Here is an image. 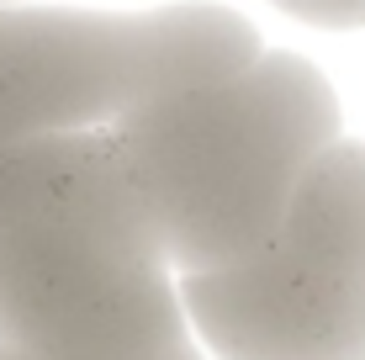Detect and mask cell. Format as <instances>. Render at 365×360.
I'll use <instances>...</instances> for the list:
<instances>
[{
    "label": "cell",
    "mask_w": 365,
    "mask_h": 360,
    "mask_svg": "<svg viewBox=\"0 0 365 360\" xmlns=\"http://www.w3.org/2000/svg\"><path fill=\"white\" fill-rule=\"evenodd\" d=\"M191 339L165 244L106 128L0 148V344L159 360Z\"/></svg>",
    "instance_id": "6da1fadb"
},
{
    "label": "cell",
    "mask_w": 365,
    "mask_h": 360,
    "mask_svg": "<svg viewBox=\"0 0 365 360\" xmlns=\"http://www.w3.org/2000/svg\"><path fill=\"white\" fill-rule=\"evenodd\" d=\"M175 276H207L281 233L302 175L339 143V96L312 58L255 64L170 91L111 122Z\"/></svg>",
    "instance_id": "7a4b0ae2"
},
{
    "label": "cell",
    "mask_w": 365,
    "mask_h": 360,
    "mask_svg": "<svg viewBox=\"0 0 365 360\" xmlns=\"http://www.w3.org/2000/svg\"><path fill=\"white\" fill-rule=\"evenodd\" d=\"M255 21L217 0L159 11L0 6V148L111 128L170 91L255 64Z\"/></svg>",
    "instance_id": "3957f363"
},
{
    "label": "cell",
    "mask_w": 365,
    "mask_h": 360,
    "mask_svg": "<svg viewBox=\"0 0 365 360\" xmlns=\"http://www.w3.org/2000/svg\"><path fill=\"white\" fill-rule=\"evenodd\" d=\"M180 307L217 360H365V143L302 175L259 254L180 276Z\"/></svg>",
    "instance_id": "277c9868"
},
{
    "label": "cell",
    "mask_w": 365,
    "mask_h": 360,
    "mask_svg": "<svg viewBox=\"0 0 365 360\" xmlns=\"http://www.w3.org/2000/svg\"><path fill=\"white\" fill-rule=\"evenodd\" d=\"M275 11L307 21V27H323V32H355L365 27V0H270Z\"/></svg>",
    "instance_id": "5b68a950"
},
{
    "label": "cell",
    "mask_w": 365,
    "mask_h": 360,
    "mask_svg": "<svg viewBox=\"0 0 365 360\" xmlns=\"http://www.w3.org/2000/svg\"><path fill=\"white\" fill-rule=\"evenodd\" d=\"M0 360H32V355H21V350H6V344H0ZM159 360H207V355H201V344H196V339H185V344H175V350H165Z\"/></svg>",
    "instance_id": "8992f818"
},
{
    "label": "cell",
    "mask_w": 365,
    "mask_h": 360,
    "mask_svg": "<svg viewBox=\"0 0 365 360\" xmlns=\"http://www.w3.org/2000/svg\"><path fill=\"white\" fill-rule=\"evenodd\" d=\"M0 6H21V0H0Z\"/></svg>",
    "instance_id": "52a82bcc"
}]
</instances>
